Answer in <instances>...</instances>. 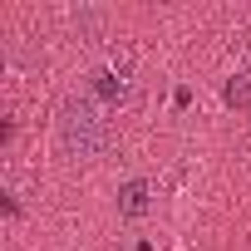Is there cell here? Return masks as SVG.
Returning a JSON list of instances; mask_svg holds the SVG:
<instances>
[{
  "instance_id": "1",
  "label": "cell",
  "mask_w": 251,
  "mask_h": 251,
  "mask_svg": "<svg viewBox=\"0 0 251 251\" xmlns=\"http://www.w3.org/2000/svg\"><path fill=\"white\" fill-rule=\"evenodd\" d=\"M59 143H64L69 158H99L103 153L108 128H103V113L89 99H64V108H59Z\"/></svg>"
},
{
  "instance_id": "2",
  "label": "cell",
  "mask_w": 251,
  "mask_h": 251,
  "mask_svg": "<svg viewBox=\"0 0 251 251\" xmlns=\"http://www.w3.org/2000/svg\"><path fill=\"white\" fill-rule=\"evenodd\" d=\"M143 207H148V182H128V187H123V212L138 217Z\"/></svg>"
},
{
  "instance_id": "3",
  "label": "cell",
  "mask_w": 251,
  "mask_h": 251,
  "mask_svg": "<svg viewBox=\"0 0 251 251\" xmlns=\"http://www.w3.org/2000/svg\"><path fill=\"white\" fill-rule=\"evenodd\" d=\"M99 89L103 94H123V89H128V84H123V69H103L99 74Z\"/></svg>"
},
{
  "instance_id": "4",
  "label": "cell",
  "mask_w": 251,
  "mask_h": 251,
  "mask_svg": "<svg viewBox=\"0 0 251 251\" xmlns=\"http://www.w3.org/2000/svg\"><path fill=\"white\" fill-rule=\"evenodd\" d=\"M226 99H231V103H251V79H246V74L231 79V84H226Z\"/></svg>"
}]
</instances>
